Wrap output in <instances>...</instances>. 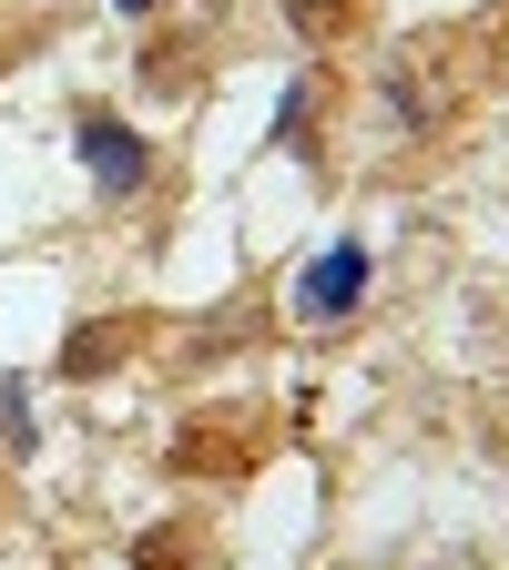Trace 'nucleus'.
I'll use <instances>...</instances> for the list:
<instances>
[{
    "instance_id": "nucleus-3",
    "label": "nucleus",
    "mask_w": 509,
    "mask_h": 570,
    "mask_svg": "<svg viewBox=\"0 0 509 570\" xmlns=\"http://www.w3.org/2000/svg\"><path fill=\"white\" fill-rule=\"evenodd\" d=\"M112 346H123L112 326H82V336L61 346V367H71V377H102V356H112Z\"/></svg>"
},
{
    "instance_id": "nucleus-2",
    "label": "nucleus",
    "mask_w": 509,
    "mask_h": 570,
    "mask_svg": "<svg viewBox=\"0 0 509 570\" xmlns=\"http://www.w3.org/2000/svg\"><path fill=\"white\" fill-rule=\"evenodd\" d=\"M71 142H82V164H92V184H102V194H143V174H154L143 132H123V122H102V112L71 122Z\"/></svg>"
},
{
    "instance_id": "nucleus-1",
    "label": "nucleus",
    "mask_w": 509,
    "mask_h": 570,
    "mask_svg": "<svg viewBox=\"0 0 509 570\" xmlns=\"http://www.w3.org/2000/svg\"><path fill=\"white\" fill-rule=\"evenodd\" d=\"M356 296H368V245H356V235H336V245L296 275V316L336 326V316H356Z\"/></svg>"
}]
</instances>
